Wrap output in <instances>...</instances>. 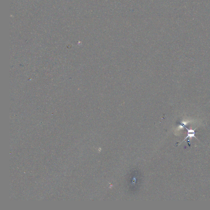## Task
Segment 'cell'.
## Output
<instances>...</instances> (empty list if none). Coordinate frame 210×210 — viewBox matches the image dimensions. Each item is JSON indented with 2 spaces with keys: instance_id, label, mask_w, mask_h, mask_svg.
I'll list each match as a JSON object with an SVG mask.
<instances>
[{
  "instance_id": "cell-1",
  "label": "cell",
  "mask_w": 210,
  "mask_h": 210,
  "mask_svg": "<svg viewBox=\"0 0 210 210\" xmlns=\"http://www.w3.org/2000/svg\"><path fill=\"white\" fill-rule=\"evenodd\" d=\"M184 127H185L186 129H187V136H186V138H185V139L183 140V141H182V142L185 141L186 139L188 138H193V137H194V138H196V139L198 140L197 138H196V137H195V129H194V130H192V129H190V130H189V129H187V128H186V127L185 126Z\"/></svg>"
}]
</instances>
